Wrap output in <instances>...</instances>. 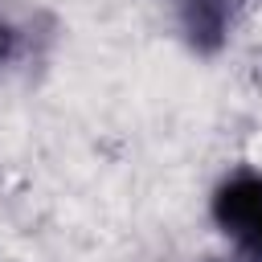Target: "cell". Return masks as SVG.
Here are the masks:
<instances>
[{
    "label": "cell",
    "instance_id": "2",
    "mask_svg": "<svg viewBox=\"0 0 262 262\" xmlns=\"http://www.w3.org/2000/svg\"><path fill=\"white\" fill-rule=\"evenodd\" d=\"M16 57V29L8 20H0V66H8Z\"/></svg>",
    "mask_w": 262,
    "mask_h": 262
},
{
    "label": "cell",
    "instance_id": "1",
    "mask_svg": "<svg viewBox=\"0 0 262 262\" xmlns=\"http://www.w3.org/2000/svg\"><path fill=\"white\" fill-rule=\"evenodd\" d=\"M209 217L229 242L237 262H262V172L250 164L229 168L209 192Z\"/></svg>",
    "mask_w": 262,
    "mask_h": 262
}]
</instances>
